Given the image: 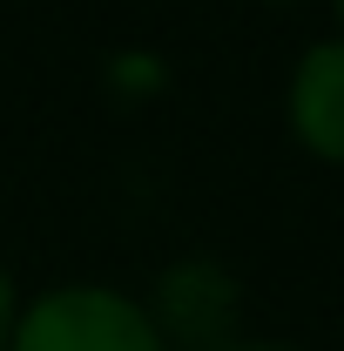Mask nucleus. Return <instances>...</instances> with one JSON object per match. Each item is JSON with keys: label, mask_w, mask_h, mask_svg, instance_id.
Segmentation results:
<instances>
[{"label": "nucleus", "mask_w": 344, "mask_h": 351, "mask_svg": "<svg viewBox=\"0 0 344 351\" xmlns=\"http://www.w3.org/2000/svg\"><path fill=\"white\" fill-rule=\"evenodd\" d=\"M338 14H344V0H338Z\"/></svg>", "instance_id": "423d86ee"}, {"label": "nucleus", "mask_w": 344, "mask_h": 351, "mask_svg": "<svg viewBox=\"0 0 344 351\" xmlns=\"http://www.w3.org/2000/svg\"><path fill=\"white\" fill-rule=\"evenodd\" d=\"M149 311V324H156V338L162 345H189V351H223L230 345V331H236V277L210 257H189V263H169L162 270V284H156V304Z\"/></svg>", "instance_id": "f03ea898"}, {"label": "nucleus", "mask_w": 344, "mask_h": 351, "mask_svg": "<svg viewBox=\"0 0 344 351\" xmlns=\"http://www.w3.org/2000/svg\"><path fill=\"white\" fill-rule=\"evenodd\" d=\"M7 351H169L156 338L142 298L108 284H61L14 311Z\"/></svg>", "instance_id": "f257e3e1"}, {"label": "nucleus", "mask_w": 344, "mask_h": 351, "mask_svg": "<svg viewBox=\"0 0 344 351\" xmlns=\"http://www.w3.org/2000/svg\"><path fill=\"white\" fill-rule=\"evenodd\" d=\"M14 277H7V270H0V351H7V331H14Z\"/></svg>", "instance_id": "20e7f679"}, {"label": "nucleus", "mask_w": 344, "mask_h": 351, "mask_svg": "<svg viewBox=\"0 0 344 351\" xmlns=\"http://www.w3.org/2000/svg\"><path fill=\"white\" fill-rule=\"evenodd\" d=\"M223 351H284V345H223Z\"/></svg>", "instance_id": "39448f33"}, {"label": "nucleus", "mask_w": 344, "mask_h": 351, "mask_svg": "<svg viewBox=\"0 0 344 351\" xmlns=\"http://www.w3.org/2000/svg\"><path fill=\"white\" fill-rule=\"evenodd\" d=\"M277 7H284V0H277Z\"/></svg>", "instance_id": "0eeeda50"}, {"label": "nucleus", "mask_w": 344, "mask_h": 351, "mask_svg": "<svg viewBox=\"0 0 344 351\" xmlns=\"http://www.w3.org/2000/svg\"><path fill=\"white\" fill-rule=\"evenodd\" d=\"M291 135L344 169V41H317L291 75Z\"/></svg>", "instance_id": "7ed1b4c3"}]
</instances>
